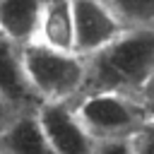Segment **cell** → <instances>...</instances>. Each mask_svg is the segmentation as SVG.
<instances>
[{
    "mask_svg": "<svg viewBox=\"0 0 154 154\" xmlns=\"http://www.w3.org/2000/svg\"><path fill=\"white\" fill-rule=\"evenodd\" d=\"M0 99L12 111L26 108L34 101L41 103L26 79L22 46L14 43L12 38H7L2 31H0Z\"/></svg>",
    "mask_w": 154,
    "mask_h": 154,
    "instance_id": "obj_6",
    "label": "cell"
},
{
    "mask_svg": "<svg viewBox=\"0 0 154 154\" xmlns=\"http://www.w3.org/2000/svg\"><path fill=\"white\" fill-rule=\"evenodd\" d=\"M26 79L38 101H72L84 91L87 60L77 53L55 51L41 41L22 46Z\"/></svg>",
    "mask_w": 154,
    "mask_h": 154,
    "instance_id": "obj_2",
    "label": "cell"
},
{
    "mask_svg": "<svg viewBox=\"0 0 154 154\" xmlns=\"http://www.w3.org/2000/svg\"><path fill=\"white\" fill-rule=\"evenodd\" d=\"M125 29H154V0H106Z\"/></svg>",
    "mask_w": 154,
    "mask_h": 154,
    "instance_id": "obj_10",
    "label": "cell"
},
{
    "mask_svg": "<svg viewBox=\"0 0 154 154\" xmlns=\"http://www.w3.org/2000/svg\"><path fill=\"white\" fill-rule=\"evenodd\" d=\"M75 111L96 142L113 137H132L149 120V113L140 99L111 91L84 94L75 103Z\"/></svg>",
    "mask_w": 154,
    "mask_h": 154,
    "instance_id": "obj_3",
    "label": "cell"
},
{
    "mask_svg": "<svg viewBox=\"0 0 154 154\" xmlns=\"http://www.w3.org/2000/svg\"><path fill=\"white\" fill-rule=\"evenodd\" d=\"M38 125L58 154H91L96 140L79 120L72 101H41L36 106Z\"/></svg>",
    "mask_w": 154,
    "mask_h": 154,
    "instance_id": "obj_4",
    "label": "cell"
},
{
    "mask_svg": "<svg viewBox=\"0 0 154 154\" xmlns=\"http://www.w3.org/2000/svg\"><path fill=\"white\" fill-rule=\"evenodd\" d=\"M87 60L82 94H125L142 99L154 82V29H125Z\"/></svg>",
    "mask_w": 154,
    "mask_h": 154,
    "instance_id": "obj_1",
    "label": "cell"
},
{
    "mask_svg": "<svg viewBox=\"0 0 154 154\" xmlns=\"http://www.w3.org/2000/svg\"><path fill=\"white\" fill-rule=\"evenodd\" d=\"M36 41H41L55 51L75 53V22H72L70 0H46Z\"/></svg>",
    "mask_w": 154,
    "mask_h": 154,
    "instance_id": "obj_9",
    "label": "cell"
},
{
    "mask_svg": "<svg viewBox=\"0 0 154 154\" xmlns=\"http://www.w3.org/2000/svg\"><path fill=\"white\" fill-rule=\"evenodd\" d=\"M12 113H14V111H12V108H10V106H7V103H5L2 99H0V132H2V130L7 128V123H10L12 118H14Z\"/></svg>",
    "mask_w": 154,
    "mask_h": 154,
    "instance_id": "obj_13",
    "label": "cell"
},
{
    "mask_svg": "<svg viewBox=\"0 0 154 154\" xmlns=\"http://www.w3.org/2000/svg\"><path fill=\"white\" fill-rule=\"evenodd\" d=\"M46 0H0V31L19 46L38 38Z\"/></svg>",
    "mask_w": 154,
    "mask_h": 154,
    "instance_id": "obj_7",
    "label": "cell"
},
{
    "mask_svg": "<svg viewBox=\"0 0 154 154\" xmlns=\"http://www.w3.org/2000/svg\"><path fill=\"white\" fill-rule=\"evenodd\" d=\"M75 22V53L89 58L113 43L125 26L106 5V0H70Z\"/></svg>",
    "mask_w": 154,
    "mask_h": 154,
    "instance_id": "obj_5",
    "label": "cell"
},
{
    "mask_svg": "<svg viewBox=\"0 0 154 154\" xmlns=\"http://www.w3.org/2000/svg\"><path fill=\"white\" fill-rule=\"evenodd\" d=\"M91 154H137V149H135V135L132 137L99 140L94 144V152Z\"/></svg>",
    "mask_w": 154,
    "mask_h": 154,
    "instance_id": "obj_11",
    "label": "cell"
},
{
    "mask_svg": "<svg viewBox=\"0 0 154 154\" xmlns=\"http://www.w3.org/2000/svg\"><path fill=\"white\" fill-rule=\"evenodd\" d=\"M0 154H58L46 140L36 111L14 116L0 132Z\"/></svg>",
    "mask_w": 154,
    "mask_h": 154,
    "instance_id": "obj_8",
    "label": "cell"
},
{
    "mask_svg": "<svg viewBox=\"0 0 154 154\" xmlns=\"http://www.w3.org/2000/svg\"><path fill=\"white\" fill-rule=\"evenodd\" d=\"M135 149L137 154H154V118H149L135 132Z\"/></svg>",
    "mask_w": 154,
    "mask_h": 154,
    "instance_id": "obj_12",
    "label": "cell"
}]
</instances>
